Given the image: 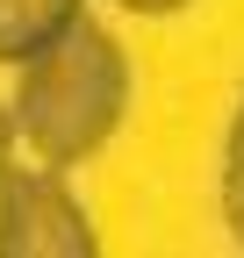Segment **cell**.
Wrapping results in <instances>:
<instances>
[{"mask_svg":"<svg viewBox=\"0 0 244 258\" xmlns=\"http://www.w3.org/2000/svg\"><path fill=\"white\" fill-rule=\"evenodd\" d=\"M15 144H22V129H15V108H0V172L15 165Z\"/></svg>","mask_w":244,"mask_h":258,"instance_id":"5b68a950","label":"cell"},{"mask_svg":"<svg viewBox=\"0 0 244 258\" xmlns=\"http://www.w3.org/2000/svg\"><path fill=\"white\" fill-rule=\"evenodd\" d=\"M94 251V222L72 201L57 165H8L0 172V258H86Z\"/></svg>","mask_w":244,"mask_h":258,"instance_id":"7a4b0ae2","label":"cell"},{"mask_svg":"<svg viewBox=\"0 0 244 258\" xmlns=\"http://www.w3.org/2000/svg\"><path fill=\"white\" fill-rule=\"evenodd\" d=\"M223 215H230V237L244 244V108L230 129V158H223Z\"/></svg>","mask_w":244,"mask_h":258,"instance_id":"277c9868","label":"cell"},{"mask_svg":"<svg viewBox=\"0 0 244 258\" xmlns=\"http://www.w3.org/2000/svg\"><path fill=\"white\" fill-rule=\"evenodd\" d=\"M79 15H86V0H0V64L36 57L50 36H65Z\"/></svg>","mask_w":244,"mask_h":258,"instance_id":"3957f363","label":"cell"},{"mask_svg":"<svg viewBox=\"0 0 244 258\" xmlns=\"http://www.w3.org/2000/svg\"><path fill=\"white\" fill-rule=\"evenodd\" d=\"M115 8H130V15H179L187 0H115Z\"/></svg>","mask_w":244,"mask_h":258,"instance_id":"8992f818","label":"cell"},{"mask_svg":"<svg viewBox=\"0 0 244 258\" xmlns=\"http://www.w3.org/2000/svg\"><path fill=\"white\" fill-rule=\"evenodd\" d=\"M22 86H15V129L22 144L43 158V165H79V158H94L108 137L122 108H130V57H122V43L108 36V29L94 15H79L65 36H50L36 57L15 64Z\"/></svg>","mask_w":244,"mask_h":258,"instance_id":"6da1fadb","label":"cell"}]
</instances>
